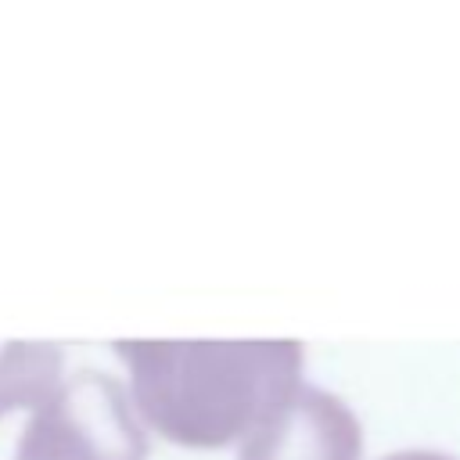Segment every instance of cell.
Returning a JSON list of instances; mask_svg holds the SVG:
<instances>
[{
	"mask_svg": "<svg viewBox=\"0 0 460 460\" xmlns=\"http://www.w3.org/2000/svg\"><path fill=\"white\" fill-rule=\"evenodd\" d=\"M147 435L126 388L97 370L61 381L22 431L14 460H144Z\"/></svg>",
	"mask_w": 460,
	"mask_h": 460,
	"instance_id": "cell-2",
	"label": "cell"
},
{
	"mask_svg": "<svg viewBox=\"0 0 460 460\" xmlns=\"http://www.w3.org/2000/svg\"><path fill=\"white\" fill-rule=\"evenodd\" d=\"M0 417H4V406H0Z\"/></svg>",
	"mask_w": 460,
	"mask_h": 460,
	"instance_id": "cell-5",
	"label": "cell"
},
{
	"mask_svg": "<svg viewBox=\"0 0 460 460\" xmlns=\"http://www.w3.org/2000/svg\"><path fill=\"white\" fill-rule=\"evenodd\" d=\"M133 402L169 442L216 449L244 438L295 385L302 341H147L119 338Z\"/></svg>",
	"mask_w": 460,
	"mask_h": 460,
	"instance_id": "cell-1",
	"label": "cell"
},
{
	"mask_svg": "<svg viewBox=\"0 0 460 460\" xmlns=\"http://www.w3.org/2000/svg\"><path fill=\"white\" fill-rule=\"evenodd\" d=\"M356 413L331 392L295 385L244 438L237 460H359Z\"/></svg>",
	"mask_w": 460,
	"mask_h": 460,
	"instance_id": "cell-3",
	"label": "cell"
},
{
	"mask_svg": "<svg viewBox=\"0 0 460 460\" xmlns=\"http://www.w3.org/2000/svg\"><path fill=\"white\" fill-rule=\"evenodd\" d=\"M381 460H456L449 453H438V449H399L392 456H381Z\"/></svg>",
	"mask_w": 460,
	"mask_h": 460,
	"instance_id": "cell-4",
	"label": "cell"
}]
</instances>
